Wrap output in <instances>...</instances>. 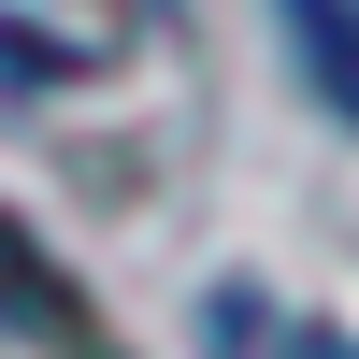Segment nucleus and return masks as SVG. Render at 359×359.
Here are the masks:
<instances>
[{
    "instance_id": "1",
    "label": "nucleus",
    "mask_w": 359,
    "mask_h": 359,
    "mask_svg": "<svg viewBox=\"0 0 359 359\" xmlns=\"http://www.w3.org/2000/svg\"><path fill=\"white\" fill-rule=\"evenodd\" d=\"M0 331H15V345H57V359H115V331L86 316V287L57 273L15 216H0Z\"/></svg>"
},
{
    "instance_id": "2",
    "label": "nucleus",
    "mask_w": 359,
    "mask_h": 359,
    "mask_svg": "<svg viewBox=\"0 0 359 359\" xmlns=\"http://www.w3.org/2000/svg\"><path fill=\"white\" fill-rule=\"evenodd\" d=\"M273 29H287V57H302V86L359 130V0H273Z\"/></svg>"
}]
</instances>
